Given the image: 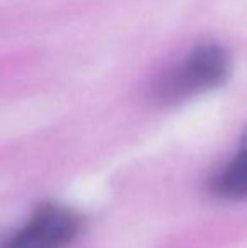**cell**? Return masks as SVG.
Returning a JSON list of instances; mask_svg holds the SVG:
<instances>
[{"label":"cell","instance_id":"1","mask_svg":"<svg viewBox=\"0 0 247 248\" xmlns=\"http://www.w3.org/2000/svg\"><path fill=\"white\" fill-rule=\"evenodd\" d=\"M232 56L220 44H200L185 59L163 73L151 88V100L173 105L220 88L231 79Z\"/></svg>","mask_w":247,"mask_h":248},{"label":"cell","instance_id":"2","mask_svg":"<svg viewBox=\"0 0 247 248\" xmlns=\"http://www.w3.org/2000/svg\"><path fill=\"white\" fill-rule=\"evenodd\" d=\"M83 226L82 216L61 204H43L2 248H66Z\"/></svg>","mask_w":247,"mask_h":248},{"label":"cell","instance_id":"3","mask_svg":"<svg viewBox=\"0 0 247 248\" xmlns=\"http://www.w3.org/2000/svg\"><path fill=\"white\" fill-rule=\"evenodd\" d=\"M210 193L220 199H247V150L239 149L237 155L210 179Z\"/></svg>","mask_w":247,"mask_h":248},{"label":"cell","instance_id":"4","mask_svg":"<svg viewBox=\"0 0 247 248\" xmlns=\"http://www.w3.org/2000/svg\"><path fill=\"white\" fill-rule=\"evenodd\" d=\"M239 149L247 150V127L244 128V132H242V135H241V144H239Z\"/></svg>","mask_w":247,"mask_h":248}]
</instances>
